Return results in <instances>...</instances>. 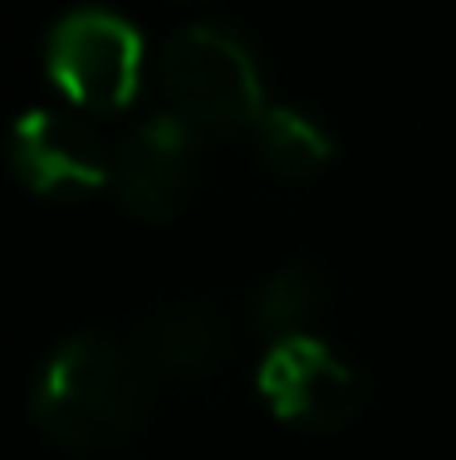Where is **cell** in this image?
<instances>
[{
    "mask_svg": "<svg viewBox=\"0 0 456 460\" xmlns=\"http://www.w3.org/2000/svg\"><path fill=\"white\" fill-rule=\"evenodd\" d=\"M30 411L59 446L99 451L138 431L148 411V377L108 338H69L40 367Z\"/></svg>",
    "mask_w": 456,
    "mask_h": 460,
    "instance_id": "6da1fadb",
    "label": "cell"
},
{
    "mask_svg": "<svg viewBox=\"0 0 456 460\" xmlns=\"http://www.w3.org/2000/svg\"><path fill=\"white\" fill-rule=\"evenodd\" d=\"M157 74L172 113L201 133H241V128H255L270 108L255 54L231 30L192 25L172 35Z\"/></svg>",
    "mask_w": 456,
    "mask_h": 460,
    "instance_id": "7a4b0ae2",
    "label": "cell"
},
{
    "mask_svg": "<svg viewBox=\"0 0 456 460\" xmlns=\"http://www.w3.org/2000/svg\"><path fill=\"white\" fill-rule=\"evenodd\" d=\"M45 64L54 89L69 103L118 113L133 103L143 84V40L113 10H74L54 25Z\"/></svg>",
    "mask_w": 456,
    "mask_h": 460,
    "instance_id": "3957f363",
    "label": "cell"
},
{
    "mask_svg": "<svg viewBox=\"0 0 456 460\" xmlns=\"http://www.w3.org/2000/svg\"><path fill=\"white\" fill-rule=\"evenodd\" d=\"M255 387L280 421L304 426V431H339L363 407L358 372L329 343H319L309 333L275 338L260 358Z\"/></svg>",
    "mask_w": 456,
    "mask_h": 460,
    "instance_id": "277c9868",
    "label": "cell"
},
{
    "mask_svg": "<svg viewBox=\"0 0 456 460\" xmlns=\"http://www.w3.org/2000/svg\"><path fill=\"white\" fill-rule=\"evenodd\" d=\"M10 172L20 186L49 201H69V196H94L113 177L103 142L54 108H30L10 128Z\"/></svg>",
    "mask_w": 456,
    "mask_h": 460,
    "instance_id": "5b68a950",
    "label": "cell"
},
{
    "mask_svg": "<svg viewBox=\"0 0 456 460\" xmlns=\"http://www.w3.org/2000/svg\"><path fill=\"white\" fill-rule=\"evenodd\" d=\"M113 186L138 221H172L192 196V128L177 113L148 118L118 147Z\"/></svg>",
    "mask_w": 456,
    "mask_h": 460,
    "instance_id": "8992f818",
    "label": "cell"
},
{
    "mask_svg": "<svg viewBox=\"0 0 456 460\" xmlns=\"http://www.w3.org/2000/svg\"><path fill=\"white\" fill-rule=\"evenodd\" d=\"M251 133H255L260 162L280 181H309L334 162V137L300 108H265Z\"/></svg>",
    "mask_w": 456,
    "mask_h": 460,
    "instance_id": "52a82bcc",
    "label": "cell"
},
{
    "mask_svg": "<svg viewBox=\"0 0 456 460\" xmlns=\"http://www.w3.org/2000/svg\"><path fill=\"white\" fill-rule=\"evenodd\" d=\"M148 348L167 372H182V377H197L221 358L226 333L221 319L201 304H182V309H162L148 328Z\"/></svg>",
    "mask_w": 456,
    "mask_h": 460,
    "instance_id": "ba28073f",
    "label": "cell"
},
{
    "mask_svg": "<svg viewBox=\"0 0 456 460\" xmlns=\"http://www.w3.org/2000/svg\"><path fill=\"white\" fill-rule=\"evenodd\" d=\"M319 279L309 275L304 265H285L275 270L255 294V323L275 338H290V333H304V323L314 319V304H319Z\"/></svg>",
    "mask_w": 456,
    "mask_h": 460,
    "instance_id": "9c48e42d",
    "label": "cell"
}]
</instances>
